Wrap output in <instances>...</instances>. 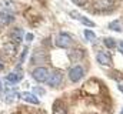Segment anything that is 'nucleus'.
Wrapping results in <instances>:
<instances>
[{
	"instance_id": "obj_1",
	"label": "nucleus",
	"mask_w": 123,
	"mask_h": 114,
	"mask_svg": "<svg viewBox=\"0 0 123 114\" xmlns=\"http://www.w3.org/2000/svg\"><path fill=\"white\" fill-rule=\"evenodd\" d=\"M50 73L46 67H36L33 71H31V77L37 81V83H46L47 79H49Z\"/></svg>"
},
{
	"instance_id": "obj_2",
	"label": "nucleus",
	"mask_w": 123,
	"mask_h": 114,
	"mask_svg": "<svg viewBox=\"0 0 123 114\" xmlns=\"http://www.w3.org/2000/svg\"><path fill=\"white\" fill-rule=\"evenodd\" d=\"M56 46L62 47V49H69L73 46V39L67 33H60L56 39Z\"/></svg>"
},
{
	"instance_id": "obj_3",
	"label": "nucleus",
	"mask_w": 123,
	"mask_h": 114,
	"mask_svg": "<svg viewBox=\"0 0 123 114\" xmlns=\"http://www.w3.org/2000/svg\"><path fill=\"white\" fill-rule=\"evenodd\" d=\"M83 76H85V68H83L82 66H73V67L69 70V79H70V81H73V83L82 80Z\"/></svg>"
},
{
	"instance_id": "obj_4",
	"label": "nucleus",
	"mask_w": 123,
	"mask_h": 114,
	"mask_svg": "<svg viewBox=\"0 0 123 114\" xmlns=\"http://www.w3.org/2000/svg\"><path fill=\"white\" fill-rule=\"evenodd\" d=\"M62 80H63V74H62L60 71H53V73H50V76H49V79H47V86L49 87H57V86L62 83Z\"/></svg>"
},
{
	"instance_id": "obj_5",
	"label": "nucleus",
	"mask_w": 123,
	"mask_h": 114,
	"mask_svg": "<svg viewBox=\"0 0 123 114\" xmlns=\"http://www.w3.org/2000/svg\"><path fill=\"white\" fill-rule=\"evenodd\" d=\"M10 40L17 46V44H20L22 43V40H23V30L22 28H13L12 31H10Z\"/></svg>"
},
{
	"instance_id": "obj_6",
	"label": "nucleus",
	"mask_w": 123,
	"mask_h": 114,
	"mask_svg": "<svg viewBox=\"0 0 123 114\" xmlns=\"http://www.w3.org/2000/svg\"><path fill=\"white\" fill-rule=\"evenodd\" d=\"M96 60L102 66H110L112 64V57H110V54H107L106 51H99L97 56H96Z\"/></svg>"
},
{
	"instance_id": "obj_7",
	"label": "nucleus",
	"mask_w": 123,
	"mask_h": 114,
	"mask_svg": "<svg viewBox=\"0 0 123 114\" xmlns=\"http://www.w3.org/2000/svg\"><path fill=\"white\" fill-rule=\"evenodd\" d=\"M115 0H94V9L96 10H107L113 6Z\"/></svg>"
},
{
	"instance_id": "obj_8",
	"label": "nucleus",
	"mask_w": 123,
	"mask_h": 114,
	"mask_svg": "<svg viewBox=\"0 0 123 114\" xmlns=\"http://www.w3.org/2000/svg\"><path fill=\"white\" fill-rule=\"evenodd\" d=\"M19 93H17V90H14V88H10V90H7L6 91V96H4V100H6V103H9V104H12V103H16L17 100H19Z\"/></svg>"
},
{
	"instance_id": "obj_9",
	"label": "nucleus",
	"mask_w": 123,
	"mask_h": 114,
	"mask_svg": "<svg viewBox=\"0 0 123 114\" xmlns=\"http://www.w3.org/2000/svg\"><path fill=\"white\" fill-rule=\"evenodd\" d=\"M16 49H17V46L14 44V43H7V44H4L3 46V53H4V56L6 57H14L16 54Z\"/></svg>"
},
{
	"instance_id": "obj_10",
	"label": "nucleus",
	"mask_w": 123,
	"mask_h": 114,
	"mask_svg": "<svg viewBox=\"0 0 123 114\" xmlns=\"http://www.w3.org/2000/svg\"><path fill=\"white\" fill-rule=\"evenodd\" d=\"M13 22H14V16L12 13H9V11H1L0 13V24L7 26V24H10Z\"/></svg>"
},
{
	"instance_id": "obj_11",
	"label": "nucleus",
	"mask_w": 123,
	"mask_h": 114,
	"mask_svg": "<svg viewBox=\"0 0 123 114\" xmlns=\"http://www.w3.org/2000/svg\"><path fill=\"white\" fill-rule=\"evenodd\" d=\"M22 77H23V74L20 73V71H13V73H10V74H7L6 76V80L10 83V84H17L20 80H22Z\"/></svg>"
},
{
	"instance_id": "obj_12",
	"label": "nucleus",
	"mask_w": 123,
	"mask_h": 114,
	"mask_svg": "<svg viewBox=\"0 0 123 114\" xmlns=\"http://www.w3.org/2000/svg\"><path fill=\"white\" fill-rule=\"evenodd\" d=\"M20 98H22L23 101H26V103H30V104H39V103H40L39 98H37L34 94H31V93H22V94H20Z\"/></svg>"
},
{
	"instance_id": "obj_13",
	"label": "nucleus",
	"mask_w": 123,
	"mask_h": 114,
	"mask_svg": "<svg viewBox=\"0 0 123 114\" xmlns=\"http://www.w3.org/2000/svg\"><path fill=\"white\" fill-rule=\"evenodd\" d=\"M69 57H70V60H73V61H80V60L85 57V51H83L82 49H73V50L69 53Z\"/></svg>"
},
{
	"instance_id": "obj_14",
	"label": "nucleus",
	"mask_w": 123,
	"mask_h": 114,
	"mask_svg": "<svg viewBox=\"0 0 123 114\" xmlns=\"http://www.w3.org/2000/svg\"><path fill=\"white\" fill-rule=\"evenodd\" d=\"M43 61H46V53H44V50H36L34 53H33V58H31V63H43Z\"/></svg>"
},
{
	"instance_id": "obj_15",
	"label": "nucleus",
	"mask_w": 123,
	"mask_h": 114,
	"mask_svg": "<svg viewBox=\"0 0 123 114\" xmlns=\"http://www.w3.org/2000/svg\"><path fill=\"white\" fill-rule=\"evenodd\" d=\"M53 114H67L66 107L62 104L60 101H56V103L53 104Z\"/></svg>"
},
{
	"instance_id": "obj_16",
	"label": "nucleus",
	"mask_w": 123,
	"mask_h": 114,
	"mask_svg": "<svg viewBox=\"0 0 123 114\" xmlns=\"http://www.w3.org/2000/svg\"><path fill=\"white\" fill-rule=\"evenodd\" d=\"M70 16H72V17H74V19H79V20H80V22H82L85 26H87V27H93V26H94V23H93L90 19H87V17H82V16H79V14H74V13H72Z\"/></svg>"
},
{
	"instance_id": "obj_17",
	"label": "nucleus",
	"mask_w": 123,
	"mask_h": 114,
	"mask_svg": "<svg viewBox=\"0 0 123 114\" xmlns=\"http://www.w3.org/2000/svg\"><path fill=\"white\" fill-rule=\"evenodd\" d=\"M109 28H110V30H113V31H117V33H120V31L123 30L122 24H120V22H117V20L112 22V23L109 24Z\"/></svg>"
},
{
	"instance_id": "obj_18",
	"label": "nucleus",
	"mask_w": 123,
	"mask_h": 114,
	"mask_svg": "<svg viewBox=\"0 0 123 114\" xmlns=\"http://www.w3.org/2000/svg\"><path fill=\"white\" fill-rule=\"evenodd\" d=\"M103 41H105L106 47H109V49H113V47H116V46H117V41H116L115 39H112V37H106Z\"/></svg>"
},
{
	"instance_id": "obj_19",
	"label": "nucleus",
	"mask_w": 123,
	"mask_h": 114,
	"mask_svg": "<svg viewBox=\"0 0 123 114\" xmlns=\"http://www.w3.org/2000/svg\"><path fill=\"white\" fill-rule=\"evenodd\" d=\"M85 39L89 40V41H92V40L96 39V34L93 31H90V30H85Z\"/></svg>"
},
{
	"instance_id": "obj_20",
	"label": "nucleus",
	"mask_w": 123,
	"mask_h": 114,
	"mask_svg": "<svg viewBox=\"0 0 123 114\" xmlns=\"http://www.w3.org/2000/svg\"><path fill=\"white\" fill-rule=\"evenodd\" d=\"M26 56H27V47H25V50H23V53H22V56H20V58H19V66L25 61V58H26Z\"/></svg>"
},
{
	"instance_id": "obj_21",
	"label": "nucleus",
	"mask_w": 123,
	"mask_h": 114,
	"mask_svg": "<svg viewBox=\"0 0 123 114\" xmlns=\"http://www.w3.org/2000/svg\"><path fill=\"white\" fill-rule=\"evenodd\" d=\"M74 4H77V6H85V4H87V1L89 0H72Z\"/></svg>"
},
{
	"instance_id": "obj_22",
	"label": "nucleus",
	"mask_w": 123,
	"mask_h": 114,
	"mask_svg": "<svg viewBox=\"0 0 123 114\" xmlns=\"http://www.w3.org/2000/svg\"><path fill=\"white\" fill-rule=\"evenodd\" d=\"M33 91H36V93H39V94H44V90H43V88H40V87H34V88H33Z\"/></svg>"
},
{
	"instance_id": "obj_23",
	"label": "nucleus",
	"mask_w": 123,
	"mask_h": 114,
	"mask_svg": "<svg viewBox=\"0 0 123 114\" xmlns=\"http://www.w3.org/2000/svg\"><path fill=\"white\" fill-rule=\"evenodd\" d=\"M117 47H119V51L123 54V41H119V44H117Z\"/></svg>"
},
{
	"instance_id": "obj_24",
	"label": "nucleus",
	"mask_w": 123,
	"mask_h": 114,
	"mask_svg": "<svg viewBox=\"0 0 123 114\" xmlns=\"http://www.w3.org/2000/svg\"><path fill=\"white\" fill-rule=\"evenodd\" d=\"M4 68V63H3V60H1V57H0V71Z\"/></svg>"
},
{
	"instance_id": "obj_25",
	"label": "nucleus",
	"mask_w": 123,
	"mask_h": 114,
	"mask_svg": "<svg viewBox=\"0 0 123 114\" xmlns=\"http://www.w3.org/2000/svg\"><path fill=\"white\" fill-rule=\"evenodd\" d=\"M119 90H120V91L123 93V84H120V86H119Z\"/></svg>"
},
{
	"instance_id": "obj_26",
	"label": "nucleus",
	"mask_w": 123,
	"mask_h": 114,
	"mask_svg": "<svg viewBox=\"0 0 123 114\" xmlns=\"http://www.w3.org/2000/svg\"><path fill=\"white\" fill-rule=\"evenodd\" d=\"M1 90H3V84H1V80H0V93H1Z\"/></svg>"
},
{
	"instance_id": "obj_27",
	"label": "nucleus",
	"mask_w": 123,
	"mask_h": 114,
	"mask_svg": "<svg viewBox=\"0 0 123 114\" xmlns=\"http://www.w3.org/2000/svg\"><path fill=\"white\" fill-rule=\"evenodd\" d=\"M120 114H123V110H122V111H120Z\"/></svg>"
}]
</instances>
